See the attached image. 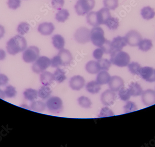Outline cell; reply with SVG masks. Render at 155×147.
I'll use <instances>...</instances> for the list:
<instances>
[{"label":"cell","mask_w":155,"mask_h":147,"mask_svg":"<svg viewBox=\"0 0 155 147\" xmlns=\"http://www.w3.org/2000/svg\"><path fill=\"white\" fill-rule=\"evenodd\" d=\"M27 47L26 39L21 35H16L7 42L6 48L8 54L15 56L24 51Z\"/></svg>","instance_id":"obj_1"},{"label":"cell","mask_w":155,"mask_h":147,"mask_svg":"<svg viewBox=\"0 0 155 147\" xmlns=\"http://www.w3.org/2000/svg\"><path fill=\"white\" fill-rule=\"evenodd\" d=\"M73 60L72 54L69 50L63 49L60 50L58 55L51 60V66L53 68L69 65Z\"/></svg>","instance_id":"obj_2"},{"label":"cell","mask_w":155,"mask_h":147,"mask_svg":"<svg viewBox=\"0 0 155 147\" xmlns=\"http://www.w3.org/2000/svg\"><path fill=\"white\" fill-rule=\"evenodd\" d=\"M130 59L127 53L122 50L114 51L111 54L110 62L117 67H124L128 65Z\"/></svg>","instance_id":"obj_3"},{"label":"cell","mask_w":155,"mask_h":147,"mask_svg":"<svg viewBox=\"0 0 155 147\" xmlns=\"http://www.w3.org/2000/svg\"><path fill=\"white\" fill-rule=\"evenodd\" d=\"M95 6V0H79L75 5L74 8L78 15L83 16L93 10Z\"/></svg>","instance_id":"obj_4"},{"label":"cell","mask_w":155,"mask_h":147,"mask_svg":"<svg viewBox=\"0 0 155 147\" xmlns=\"http://www.w3.org/2000/svg\"><path fill=\"white\" fill-rule=\"evenodd\" d=\"M106 40L102 28L97 26L94 27L91 30V41L95 46L101 48Z\"/></svg>","instance_id":"obj_5"},{"label":"cell","mask_w":155,"mask_h":147,"mask_svg":"<svg viewBox=\"0 0 155 147\" xmlns=\"http://www.w3.org/2000/svg\"><path fill=\"white\" fill-rule=\"evenodd\" d=\"M46 104L49 111L52 113H60L63 109L62 100L59 97H51L48 100Z\"/></svg>","instance_id":"obj_6"},{"label":"cell","mask_w":155,"mask_h":147,"mask_svg":"<svg viewBox=\"0 0 155 147\" xmlns=\"http://www.w3.org/2000/svg\"><path fill=\"white\" fill-rule=\"evenodd\" d=\"M51 65V60L48 57H39L32 65V69L34 73L39 74L45 71Z\"/></svg>","instance_id":"obj_7"},{"label":"cell","mask_w":155,"mask_h":147,"mask_svg":"<svg viewBox=\"0 0 155 147\" xmlns=\"http://www.w3.org/2000/svg\"><path fill=\"white\" fill-rule=\"evenodd\" d=\"M40 50L36 46H30L23 52L22 59L26 63L35 62L39 57Z\"/></svg>","instance_id":"obj_8"},{"label":"cell","mask_w":155,"mask_h":147,"mask_svg":"<svg viewBox=\"0 0 155 147\" xmlns=\"http://www.w3.org/2000/svg\"><path fill=\"white\" fill-rule=\"evenodd\" d=\"M74 37L79 43H86L91 41V31L87 27H81L76 31Z\"/></svg>","instance_id":"obj_9"},{"label":"cell","mask_w":155,"mask_h":147,"mask_svg":"<svg viewBox=\"0 0 155 147\" xmlns=\"http://www.w3.org/2000/svg\"><path fill=\"white\" fill-rule=\"evenodd\" d=\"M124 37L127 44L131 47L138 46L139 43L143 39L140 33L134 30L129 31Z\"/></svg>","instance_id":"obj_10"},{"label":"cell","mask_w":155,"mask_h":147,"mask_svg":"<svg viewBox=\"0 0 155 147\" xmlns=\"http://www.w3.org/2000/svg\"><path fill=\"white\" fill-rule=\"evenodd\" d=\"M94 14L97 27L102 24H105L108 19L111 16L109 9L105 7L97 12H95Z\"/></svg>","instance_id":"obj_11"},{"label":"cell","mask_w":155,"mask_h":147,"mask_svg":"<svg viewBox=\"0 0 155 147\" xmlns=\"http://www.w3.org/2000/svg\"><path fill=\"white\" fill-rule=\"evenodd\" d=\"M139 76L146 82L150 83L155 82V70L151 67H141L139 70Z\"/></svg>","instance_id":"obj_12"},{"label":"cell","mask_w":155,"mask_h":147,"mask_svg":"<svg viewBox=\"0 0 155 147\" xmlns=\"http://www.w3.org/2000/svg\"><path fill=\"white\" fill-rule=\"evenodd\" d=\"M116 98V94L115 92L107 90L104 92L101 97V100L104 105L109 106L114 104Z\"/></svg>","instance_id":"obj_13"},{"label":"cell","mask_w":155,"mask_h":147,"mask_svg":"<svg viewBox=\"0 0 155 147\" xmlns=\"http://www.w3.org/2000/svg\"><path fill=\"white\" fill-rule=\"evenodd\" d=\"M85 84V80L81 76H75L70 80L69 85L74 91H79L81 90Z\"/></svg>","instance_id":"obj_14"},{"label":"cell","mask_w":155,"mask_h":147,"mask_svg":"<svg viewBox=\"0 0 155 147\" xmlns=\"http://www.w3.org/2000/svg\"><path fill=\"white\" fill-rule=\"evenodd\" d=\"M110 89L114 92H117L124 87V82L123 79L118 76H113L110 77L109 82Z\"/></svg>","instance_id":"obj_15"},{"label":"cell","mask_w":155,"mask_h":147,"mask_svg":"<svg viewBox=\"0 0 155 147\" xmlns=\"http://www.w3.org/2000/svg\"><path fill=\"white\" fill-rule=\"evenodd\" d=\"M142 101L144 105L151 106L155 104V91L151 90H147L142 94Z\"/></svg>","instance_id":"obj_16"},{"label":"cell","mask_w":155,"mask_h":147,"mask_svg":"<svg viewBox=\"0 0 155 147\" xmlns=\"http://www.w3.org/2000/svg\"><path fill=\"white\" fill-rule=\"evenodd\" d=\"M54 29V25L52 22H45L40 24L38 27V32L45 36L51 35Z\"/></svg>","instance_id":"obj_17"},{"label":"cell","mask_w":155,"mask_h":147,"mask_svg":"<svg viewBox=\"0 0 155 147\" xmlns=\"http://www.w3.org/2000/svg\"><path fill=\"white\" fill-rule=\"evenodd\" d=\"M111 46L114 51L117 50H122L124 47L127 45L125 37L118 36L115 37L111 42Z\"/></svg>","instance_id":"obj_18"},{"label":"cell","mask_w":155,"mask_h":147,"mask_svg":"<svg viewBox=\"0 0 155 147\" xmlns=\"http://www.w3.org/2000/svg\"><path fill=\"white\" fill-rule=\"evenodd\" d=\"M54 74L48 71L41 73L40 75V80L43 85L49 86L54 82Z\"/></svg>","instance_id":"obj_19"},{"label":"cell","mask_w":155,"mask_h":147,"mask_svg":"<svg viewBox=\"0 0 155 147\" xmlns=\"http://www.w3.org/2000/svg\"><path fill=\"white\" fill-rule=\"evenodd\" d=\"M52 43L54 48L58 50L64 49L65 41L64 37L60 35H55L52 37Z\"/></svg>","instance_id":"obj_20"},{"label":"cell","mask_w":155,"mask_h":147,"mask_svg":"<svg viewBox=\"0 0 155 147\" xmlns=\"http://www.w3.org/2000/svg\"><path fill=\"white\" fill-rule=\"evenodd\" d=\"M110 75L107 71L102 70L98 73L96 81L98 84L101 85L108 84L110 79Z\"/></svg>","instance_id":"obj_21"},{"label":"cell","mask_w":155,"mask_h":147,"mask_svg":"<svg viewBox=\"0 0 155 147\" xmlns=\"http://www.w3.org/2000/svg\"><path fill=\"white\" fill-rule=\"evenodd\" d=\"M129 90L131 96L133 97H138L143 92L141 87L137 83H131L129 86Z\"/></svg>","instance_id":"obj_22"},{"label":"cell","mask_w":155,"mask_h":147,"mask_svg":"<svg viewBox=\"0 0 155 147\" xmlns=\"http://www.w3.org/2000/svg\"><path fill=\"white\" fill-rule=\"evenodd\" d=\"M141 15L143 19L150 20L153 19L155 16V12L154 9L150 7L146 6L143 7L141 10Z\"/></svg>","instance_id":"obj_23"},{"label":"cell","mask_w":155,"mask_h":147,"mask_svg":"<svg viewBox=\"0 0 155 147\" xmlns=\"http://www.w3.org/2000/svg\"><path fill=\"white\" fill-rule=\"evenodd\" d=\"M86 70L88 73L91 74H96L101 70L97 62L94 61H90L87 63Z\"/></svg>","instance_id":"obj_24"},{"label":"cell","mask_w":155,"mask_h":147,"mask_svg":"<svg viewBox=\"0 0 155 147\" xmlns=\"http://www.w3.org/2000/svg\"><path fill=\"white\" fill-rule=\"evenodd\" d=\"M23 95L25 99L29 101H33L37 99L38 93L36 90L29 88L25 90L23 92Z\"/></svg>","instance_id":"obj_25"},{"label":"cell","mask_w":155,"mask_h":147,"mask_svg":"<svg viewBox=\"0 0 155 147\" xmlns=\"http://www.w3.org/2000/svg\"><path fill=\"white\" fill-rule=\"evenodd\" d=\"M46 104L41 101H35L30 104V108L34 111L41 112L45 110Z\"/></svg>","instance_id":"obj_26"},{"label":"cell","mask_w":155,"mask_h":147,"mask_svg":"<svg viewBox=\"0 0 155 147\" xmlns=\"http://www.w3.org/2000/svg\"><path fill=\"white\" fill-rule=\"evenodd\" d=\"M86 89L88 92L92 94H95L98 93L101 90V85L97 81L93 80L87 84Z\"/></svg>","instance_id":"obj_27"},{"label":"cell","mask_w":155,"mask_h":147,"mask_svg":"<svg viewBox=\"0 0 155 147\" xmlns=\"http://www.w3.org/2000/svg\"><path fill=\"white\" fill-rule=\"evenodd\" d=\"M69 16V12L68 10L61 9L56 14L55 19L59 22H64L68 19Z\"/></svg>","instance_id":"obj_28"},{"label":"cell","mask_w":155,"mask_h":147,"mask_svg":"<svg viewBox=\"0 0 155 147\" xmlns=\"http://www.w3.org/2000/svg\"><path fill=\"white\" fill-rule=\"evenodd\" d=\"M65 71L59 68H57L53 74H54V80L56 82L59 84L63 83L67 79L65 75Z\"/></svg>","instance_id":"obj_29"},{"label":"cell","mask_w":155,"mask_h":147,"mask_svg":"<svg viewBox=\"0 0 155 147\" xmlns=\"http://www.w3.org/2000/svg\"><path fill=\"white\" fill-rule=\"evenodd\" d=\"M38 96L42 99H47L50 97L52 91L48 86L43 85L39 89L38 92Z\"/></svg>","instance_id":"obj_30"},{"label":"cell","mask_w":155,"mask_h":147,"mask_svg":"<svg viewBox=\"0 0 155 147\" xmlns=\"http://www.w3.org/2000/svg\"><path fill=\"white\" fill-rule=\"evenodd\" d=\"M153 46L152 41L150 39H142L138 45L139 49L143 52H147L150 50Z\"/></svg>","instance_id":"obj_31"},{"label":"cell","mask_w":155,"mask_h":147,"mask_svg":"<svg viewBox=\"0 0 155 147\" xmlns=\"http://www.w3.org/2000/svg\"><path fill=\"white\" fill-rule=\"evenodd\" d=\"M105 25H106L110 30H116L119 27V20L116 17L110 16L106 22Z\"/></svg>","instance_id":"obj_32"},{"label":"cell","mask_w":155,"mask_h":147,"mask_svg":"<svg viewBox=\"0 0 155 147\" xmlns=\"http://www.w3.org/2000/svg\"><path fill=\"white\" fill-rule=\"evenodd\" d=\"M118 91V95L121 100L126 101L130 99L131 94L129 89L123 87Z\"/></svg>","instance_id":"obj_33"},{"label":"cell","mask_w":155,"mask_h":147,"mask_svg":"<svg viewBox=\"0 0 155 147\" xmlns=\"http://www.w3.org/2000/svg\"><path fill=\"white\" fill-rule=\"evenodd\" d=\"M30 29V26L27 22H22L17 27V30L21 36H23L28 33Z\"/></svg>","instance_id":"obj_34"},{"label":"cell","mask_w":155,"mask_h":147,"mask_svg":"<svg viewBox=\"0 0 155 147\" xmlns=\"http://www.w3.org/2000/svg\"><path fill=\"white\" fill-rule=\"evenodd\" d=\"M104 6L109 10H114L119 5L118 0H103Z\"/></svg>","instance_id":"obj_35"},{"label":"cell","mask_w":155,"mask_h":147,"mask_svg":"<svg viewBox=\"0 0 155 147\" xmlns=\"http://www.w3.org/2000/svg\"><path fill=\"white\" fill-rule=\"evenodd\" d=\"M78 101L80 106L84 108H90L92 104L90 99L84 96L80 97L78 99Z\"/></svg>","instance_id":"obj_36"},{"label":"cell","mask_w":155,"mask_h":147,"mask_svg":"<svg viewBox=\"0 0 155 147\" xmlns=\"http://www.w3.org/2000/svg\"><path fill=\"white\" fill-rule=\"evenodd\" d=\"M97 63L102 70L108 71L111 66V62L107 59H101L97 61Z\"/></svg>","instance_id":"obj_37"},{"label":"cell","mask_w":155,"mask_h":147,"mask_svg":"<svg viewBox=\"0 0 155 147\" xmlns=\"http://www.w3.org/2000/svg\"><path fill=\"white\" fill-rule=\"evenodd\" d=\"M128 67L129 70L132 74L139 76V70L141 68V66L137 62H132L129 64Z\"/></svg>","instance_id":"obj_38"},{"label":"cell","mask_w":155,"mask_h":147,"mask_svg":"<svg viewBox=\"0 0 155 147\" xmlns=\"http://www.w3.org/2000/svg\"><path fill=\"white\" fill-rule=\"evenodd\" d=\"M4 93L5 96L7 97L11 98L15 97L17 94V91L15 87L12 85H8L6 87L4 90Z\"/></svg>","instance_id":"obj_39"},{"label":"cell","mask_w":155,"mask_h":147,"mask_svg":"<svg viewBox=\"0 0 155 147\" xmlns=\"http://www.w3.org/2000/svg\"><path fill=\"white\" fill-rule=\"evenodd\" d=\"M124 109L125 113H129L135 111L137 110V108L134 102L131 101H128L126 102V104L124 107Z\"/></svg>","instance_id":"obj_40"},{"label":"cell","mask_w":155,"mask_h":147,"mask_svg":"<svg viewBox=\"0 0 155 147\" xmlns=\"http://www.w3.org/2000/svg\"><path fill=\"white\" fill-rule=\"evenodd\" d=\"M101 48L102 49L104 54H111L114 52L111 46V42L109 40H106L105 43Z\"/></svg>","instance_id":"obj_41"},{"label":"cell","mask_w":155,"mask_h":147,"mask_svg":"<svg viewBox=\"0 0 155 147\" xmlns=\"http://www.w3.org/2000/svg\"><path fill=\"white\" fill-rule=\"evenodd\" d=\"M114 112L109 108L107 107L103 108L100 112V115H98L99 117H110L114 116Z\"/></svg>","instance_id":"obj_42"},{"label":"cell","mask_w":155,"mask_h":147,"mask_svg":"<svg viewBox=\"0 0 155 147\" xmlns=\"http://www.w3.org/2000/svg\"><path fill=\"white\" fill-rule=\"evenodd\" d=\"M7 4L10 9L15 10L20 8L21 6V0H8Z\"/></svg>","instance_id":"obj_43"},{"label":"cell","mask_w":155,"mask_h":147,"mask_svg":"<svg viewBox=\"0 0 155 147\" xmlns=\"http://www.w3.org/2000/svg\"><path fill=\"white\" fill-rule=\"evenodd\" d=\"M51 3L54 9L60 10L64 6L65 1L64 0H52Z\"/></svg>","instance_id":"obj_44"},{"label":"cell","mask_w":155,"mask_h":147,"mask_svg":"<svg viewBox=\"0 0 155 147\" xmlns=\"http://www.w3.org/2000/svg\"><path fill=\"white\" fill-rule=\"evenodd\" d=\"M104 54V53L101 48H97L93 52V56L96 60H100L102 58Z\"/></svg>","instance_id":"obj_45"},{"label":"cell","mask_w":155,"mask_h":147,"mask_svg":"<svg viewBox=\"0 0 155 147\" xmlns=\"http://www.w3.org/2000/svg\"><path fill=\"white\" fill-rule=\"evenodd\" d=\"M8 78L3 74H0V86H5L8 83Z\"/></svg>","instance_id":"obj_46"},{"label":"cell","mask_w":155,"mask_h":147,"mask_svg":"<svg viewBox=\"0 0 155 147\" xmlns=\"http://www.w3.org/2000/svg\"><path fill=\"white\" fill-rule=\"evenodd\" d=\"M6 57V52L4 50L0 49V61L4 60Z\"/></svg>","instance_id":"obj_47"},{"label":"cell","mask_w":155,"mask_h":147,"mask_svg":"<svg viewBox=\"0 0 155 147\" xmlns=\"http://www.w3.org/2000/svg\"><path fill=\"white\" fill-rule=\"evenodd\" d=\"M5 33V30L4 27L2 25H0V39L4 36Z\"/></svg>","instance_id":"obj_48"},{"label":"cell","mask_w":155,"mask_h":147,"mask_svg":"<svg viewBox=\"0 0 155 147\" xmlns=\"http://www.w3.org/2000/svg\"><path fill=\"white\" fill-rule=\"evenodd\" d=\"M5 97H6V96H5L4 92L2 90L0 89V98L2 99H4L5 98Z\"/></svg>","instance_id":"obj_49"}]
</instances>
